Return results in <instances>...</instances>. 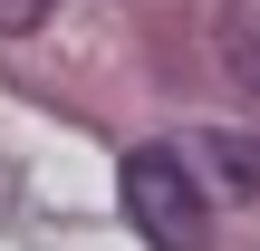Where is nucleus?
<instances>
[{"instance_id": "f257e3e1", "label": "nucleus", "mask_w": 260, "mask_h": 251, "mask_svg": "<svg viewBox=\"0 0 260 251\" xmlns=\"http://www.w3.org/2000/svg\"><path fill=\"white\" fill-rule=\"evenodd\" d=\"M116 193H125V222L154 251H203L212 242V203H203V174L183 164V145H135Z\"/></svg>"}, {"instance_id": "f03ea898", "label": "nucleus", "mask_w": 260, "mask_h": 251, "mask_svg": "<svg viewBox=\"0 0 260 251\" xmlns=\"http://www.w3.org/2000/svg\"><path fill=\"white\" fill-rule=\"evenodd\" d=\"M183 164H193L212 193L260 203V135H241V126H203V135H183Z\"/></svg>"}, {"instance_id": "7ed1b4c3", "label": "nucleus", "mask_w": 260, "mask_h": 251, "mask_svg": "<svg viewBox=\"0 0 260 251\" xmlns=\"http://www.w3.org/2000/svg\"><path fill=\"white\" fill-rule=\"evenodd\" d=\"M212 58H222V77L260 97V0H222V19H212Z\"/></svg>"}, {"instance_id": "20e7f679", "label": "nucleus", "mask_w": 260, "mask_h": 251, "mask_svg": "<svg viewBox=\"0 0 260 251\" xmlns=\"http://www.w3.org/2000/svg\"><path fill=\"white\" fill-rule=\"evenodd\" d=\"M48 10H58V0H0V29H39Z\"/></svg>"}]
</instances>
